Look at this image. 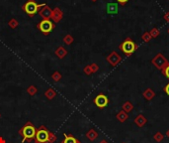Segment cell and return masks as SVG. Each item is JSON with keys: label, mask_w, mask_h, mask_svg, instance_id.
Returning <instances> with one entry per match:
<instances>
[{"label": "cell", "mask_w": 169, "mask_h": 143, "mask_svg": "<svg viewBox=\"0 0 169 143\" xmlns=\"http://www.w3.org/2000/svg\"><path fill=\"white\" fill-rule=\"evenodd\" d=\"M128 1H130V0H117V2L120 3L121 5H125V4H126V3H128Z\"/></svg>", "instance_id": "f1b7e54d"}, {"label": "cell", "mask_w": 169, "mask_h": 143, "mask_svg": "<svg viewBox=\"0 0 169 143\" xmlns=\"http://www.w3.org/2000/svg\"><path fill=\"white\" fill-rule=\"evenodd\" d=\"M64 139L60 143H81L76 137H74L71 134H63Z\"/></svg>", "instance_id": "7c38bea8"}, {"label": "cell", "mask_w": 169, "mask_h": 143, "mask_svg": "<svg viewBox=\"0 0 169 143\" xmlns=\"http://www.w3.org/2000/svg\"><path fill=\"white\" fill-rule=\"evenodd\" d=\"M106 60H107V62L111 66H113V67H116V66L118 65L121 61H122V57H121L120 55L116 52V51H113V52L110 53L109 56H107Z\"/></svg>", "instance_id": "ba28073f"}, {"label": "cell", "mask_w": 169, "mask_h": 143, "mask_svg": "<svg viewBox=\"0 0 169 143\" xmlns=\"http://www.w3.org/2000/svg\"><path fill=\"white\" fill-rule=\"evenodd\" d=\"M123 143H126V142H123Z\"/></svg>", "instance_id": "8d00e7d4"}, {"label": "cell", "mask_w": 169, "mask_h": 143, "mask_svg": "<svg viewBox=\"0 0 169 143\" xmlns=\"http://www.w3.org/2000/svg\"><path fill=\"white\" fill-rule=\"evenodd\" d=\"M141 39H142V41L145 42V43H148L150 42V40H151V36H150L149 34V32H145L144 34L141 35Z\"/></svg>", "instance_id": "ac0fdd59"}, {"label": "cell", "mask_w": 169, "mask_h": 143, "mask_svg": "<svg viewBox=\"0 0 169 143\" xmlns=\"http://www.w3.org/2000/svg\"><path fill=\"white\" fill-rule=\"evenodd\" d=\"M163 18H164V20L167 22V23H169V11H168V12H165L164 13Z\"/></svg>", "instance_id": "83f0119b"}, {"label": "cell", "mask_w": 169, "mask_h": 143, "mask_svg": "<svg viewBox=\"0 0 169 143\" xmlns=\"http://www.w3.org/2000/svg\"><path fill=\"white\" fill-rule=\"evenodd\" d=\"M149 34H150V36H151V38H156V37H158L159 36V34H160V32H159V30L157 28H152L151 30L149 31Z\"/></svg>", "instance_id": "44dd1931"}, {"label": "cell", "mask_w": 169, "mask_h": 143, "mask_svg": "<svg viewBox=\"0 0 169 143\" xmlns=\"http://www.w3.org/2000/svg\"><path fill=\"white\" fill-rule=\"evenodd\" d=\"M151 64L156 69H158V70H160V71H162V69L168 64V61H167V59L164 57V55H162L161 53H158L151 60Z\"/></svg>", "instance_id": "277c9868"}, {"label": "cell", "mask_w": 169, "mask_h": 143, "mask_svg": "<svg viewBox=\"0 0 169 143\" xmlns=\"http://www.w3.org/2000/svg\"><path fill=\"white\" fill-rule=\"evenodd\" d=\"M57 141V136L56 134L53 133L51 131H50V134H49V140H47V143H54Z\"/></svg>", "instance_id": "7402d4cb"}, {"label": "cell", "mask_w": 169, "mask_h": 143, "mask_svg": "<svg viewBox=\"0 0 169 143\" xmlns=\"http://www.w3.org/2000/svg\"><path fill=\"white\" fill-rule=\"evenodd\" d=\"M163 138H164V135H163L162 133H161V132H159V131H158V132H156L155 134L153 135V139H154V140H155L156 142H161V141L163 140Z\"/></svg>", "instance_id": "ffe728a7"}, {"label": "cell", "mask_w": 169, "mask_h": 143, "mask_svg": "<svg viewBox=\"0 0 169 143\" xmlns=\"http://www.w3.org/2000/svg\"><path fill=\"white\" fill-rule=\"evenodd\" d=\"M27 93L30 94V95H35L37 93H38V89H37V87H35V86H30L27 89Z\"/></svg>", "instance_id": "d6986e66"}, {"label": "cell", "mask_w": 169, "mask_h": 143, "mask_svg": "<svg viewBox=\"0 0 169 143\" xmlns=\"http://www.w3.org/2000/svg\"><path fill=\"white\" fill-rule=\"evenodd\" d=\"M40 5H38L34 0H28L27 2L25 3V5L23 6V9L26 13L28 14L29 16H33L39 11Z\"/></svg>", "instance_id": "5b68a950"}, {"label": "cell", "mask_w": 169, "mask_h": 143, "mask_svg": "<svg viewBox=\"0 0 169 143\" xmlns=\"http://www.w3.org/2000/svg\"><path fill=\"white\" fill-rule=\"evenodd\" d=\"M49 134L50 130L45 125H41L39 128H37V132L34 138L35 143H47Z\"/></svg>", "instance_id": "3957f363"}, {"label": "cell", "mask_w": 169, "mask_h": 143, "mask_svg": "<svg viewBox=\"0 0 169 143\" xmlns=\"http://www.w3.org/2000/svg\"><path fill=\"white\" fill-rule=\"evenodd\" d=\"M146 122H148V119H146V117H145V115H142V114H138L135 118V124L138 127H144L146 124Z\"/></svg>", "instance_id": "30bf717a"}, {"label": "cell", "mask_w": 169, "mask_h": 143, "mask_svg": "<svg viewBox=\"0 0 169 143\" xmlns=\"http://www.w3.org/2000/svg\"><path fill=\"white\" fill-rule=\"evenodd\" d=\"M122 108H123L122 111H126L127 113L128 112H131L134 109V104H132L131 101H126V102H124V104H123Z\"/></svg>", "instance_id": "9a60e30c"}, {"label": "cell", "mask_w": 169, "mask_h": 143, "mask_svg": "<svg viewBox=\"0 0 169 143\" xmlns=\"http://www.w3.org/2000/svg\"><path fill=\"white\" fill-rule=\"evenodd\" d=\"M106 8H107V13L108 14H112V15H114V14H117L119 11V5L118 3H115V2H110L107 4V6H106Z\"/></svg>", "instance_id": "9c48e42d"}, {"label": "cell", "mask_w": 169, "mask_h": 143, "mask_svg": "<svg viewBox=\"0 0 169 143\" xmlns=\"http://www.w3.org/2000/svg\"><path fill=\"white\" fill-rule=\"evenodd\" d=\"M51 79H53L54 82H60L61 79V75L58 72H56V73H54L53 76H51Z\"/></svg>", "instance_id": "603a6c76"}, {"label": "cell", "mask_w": 169, "mask_h": 143, "mask_svg": "<svg viewBox=\"0 0 169 143\" xmlns=\"http://www.w3.org/2000/svg\"><path fill=\"white\" fill-rule=\"evenodd\" d=\"M90 68H91V70H92V73H96V72H98V70H99V67H98L97 64H91Z\"/></svg>", "instance_id": "4316f807"}, {"label": "cell", "mask_w": 169, "mask_h": 143, "mask_svg": "<svg viewBox=\"0 0 169 143\" xmlns=\"http://www.w3.org/2000/svg\"><path fill=\"white\" fill-rule=\"evenodd\" d=\"M85 136H86V138L88 139V140L94 141V140H96L97 137H98V132L95 129H93V128H91V129H89L86 132Z\"/></svg>", "instance_id": "8fae6325"}, {"label": "cell", "mask_w": 169, "mask_h": 143, "mask_svg": "<svg viewBox=\"0 0 169 143\" xmlns=\"http://www.w3.org/2000/svg\"><path fill=\"white\" fill-rule=\"evenodd\" d=\"M56 55L60 59H62L67 55V51L65 49H63V47H58L57 49V51H56Z\"/></svg>", "instance_id": "2e32d148"}, {"label": "cell", "mask_w": 169, "mask_h": 143, "mask_svg": "<svg viewBox=\"0 0 169 143\" xmlns=\"http://www.w3.org/2000/svg\"><path fill=\"white\" fill-rule=\"evenodd\" d=\"M119 48L125 55H127V56H131V55L134 54L135 51L137 50L138 46L131 38H127V39H125L122 43H121V45H120Z\"/></svg>", "instance_id": "7a4b0ae2"}, {"label": "cell", "mask_w": 169, "mask_h": 143, "mask_svg": "<svg viewBox=\"0 0 169 143\" xmlns=\"http://www.w3.org/2000/svg\"><path fill=\"white\" fill-rule=\"evenodd\" d=\"M45 95H46V97L49 100H51L53 98L56 97V95H57V93L54 91L53 89H49L47 90L46 93H45Z\"/></svg>", "instance_id": "e0dca14e"}, {"label": "cell", "mask_w": 169, "mask_h": 143, "mask_svg": "<svg viewBox=\"0 0 169 143\" xmlns=\"http://www.w3.org/2000/svg\"><path fill=\"white\" fill-rule=\"evenodd\" d=\"M93 102L97 107L104 108L109 104V98L107 97V95H105L104 94H99L98 95L95 97V98L93 100Z\"/></svg>", "instance_id": "52a82bcc"}, {"label": "cell", "mask_w": 169, "mask_h": 143, "mask_svg": "<svg viewBox=\"0 0 169 143\" xmlns=\"http://www.w3.org/2000/svg\"><path fill=\"white\" fill-rule=\"evenodd\" d=\"M84 73H85V74H86L87 76L93 74V73H92V70H91V68H90V65H89V66H86V67L84 68Z\"/></svg>", "instance_id": "484cf974"}, {"label": "cell", "mask_w": 169, "mask_h": 143, "mask_svg": "<svg viewBox=\"0 0 169 143\" xmlns=\"http://www.w3.org/2000/svg\"><path fill=\"white\" fill-rule=\"evenodd\" d=\"M0 143H6L5 139L3 138V137H1V136H0Z\"/></svg>", "instance_id": "4dcf8cb0"}, {"label": "cell", "mask_w": 169, "mask_h": 143, "mask_svg": "<svg viewBox=\"0 0 169 143\" xmlns=\"http://www.w3.org/2000/svg\"><path fill=\"white\" fill-rule=\"evenodd\" d=\"M64 42L67 44V45H70V44L73 42V38L71 37L70 35H67V37L64 38Z\"/></svg>", "instance_id": "d4e9b609"}, {"label": "cell", "mask_w": 169, "mask_h": 143, "mask_svg": "<svg viewBox=\"0 0 169 143\" xmlns=\"http://www.w3.org/2000/svg\"><path fill=\"white\" fill-rule=\"evenodd\" d=\"M166 136H167V137H168V139H169V129L166 131Z\"/></svg>", "instance_id": "d6a6232c"}, {"label": "cell", "mask_w": 169, "mask_h": 143, "mask_svg": "<svg viewBox=\"0 0 169 143\" xmlns=\"http://www.w3.org/2000/svg\"><path fill=\"white\" fill-rule=\"evenodd\" d=\"M37 128L31 121H27L18 131V133L22 137V143L31 142L32 140H34Z\"/></svg>", "instance_id": "6da1fadb"}, {"label": "cell", "mask_w": 169, "mask_h": 143, "mask_svg": "<svg viewBox=\"0 0 169 143\" xmlns=\"http://www.w3.org/2000/svg\"><path fill=\"white\" fill-rule=\"evenodd\" d=\"M162 74L166 77L167 79H169V62H168V64L162 69Z\"/></svg>", "instance_id": "cb8c5ba5"}, {"label": "cell", "mask_w": 169, "mask_h": 143, "mask_svg": "<svg viewBox=\"0 0 169 143\" xmlns=\"http://www.w3.org/2000/svg\"><path fill=\"white\" fill-rule=\"evenodd\" d=\"M142 95H144V97L145 98L146 100H151L152 98L155 97V93H154V91L151 89H146L144 91Z\"/></svg>", "instance_id": "5bb4252c"}, {"label": "cell", "mask_w": 169, "mask_h": 143, "mask_svg": "<svg viewBox=\"0 0 169 143\" xmlns=\"http://www.w3.org/2000/svg\"><path fill=\"white\" fill-rule=\"evenodd\" d=\"M38 28L43 34L47 35L54 30V23L49 19H44L38 24Z\"/></svg>", "instance_id": "8992f818"}, {"label": "cell", "mask_w": 169, "mask_h": 143, "mask_svg": "<svg viewBox=\"0 0 169 143\" xmlns=\"http://www.w3.org/2000/svg\"><path fill=\"white\" fill-rule=\"evenodd\" d=\"M167 32H168V35H169V28H168V30H167Z\"/></svg>", "instance_id": "836d02e7"}, {"label": "cell", "mask_w": 169, "mask_h": 143, "mask_svg": "<svg viewBox=\"0 0 169 143\" xmlns=\"http://www.w3.org/2000/svg\"><path fill=\"white\" fill-rule=\"evenodd\" d=\"M99 143H109V142H108L107 140H104V139H103V140H101Z\"/></svg>", "instance_id": "1f68e13d"}, {"label": "cell", "mask_w": 169, "mask_h": 143, "mask_svg": "<svg viewBox=\"0 0 169 143\" xmlns=\"http://www.w3.org/2000/svg\"><path fill=\"white\" fill-rule=\"evenodd\" d=\"M116 118L119 120L120 122H125V121H127V119L128 118V113L126 111H119L118 113H117V115H116Z\"/></svg>", "instance_id": "4fadbf2b"}, {"label": "cell", "mask_w": 169, "mask_h": 143, "mask_svg": "<svg viewBox=\"0 0 169 143\" xmlns=\"http://www.w3.org/2000/svg\"><path fill=\"white\" fill-rule=\"evenodd\" d=\"M164 91H165V94L169 97V83H167V85L164 87Z\"/></svg>", "instance_id": "f546056e"}, {"label": "cell", "mask_w": 169, "mask_h": 143, "mask_svg": "<svg viewBox=\"0 0 169 143\" xmlns=\"http://www.w3.org/2000/svg\"><path fill=\"white\" fill-rule=\"evenodd\" d=\"M92 1H96V0H92Z\"/></svg>", "instance_id": "d590c367"}, {"label": "cell", "mask_w": 169, "mask_h": 143, "mask_svg": "<svg viewBox=\"0 0 169 143\" xmlns=\"http://www.w3.org/2000/svg\"><path fill=\"white\" fill-rule=\"evenodd\" d=\"M0 117H1V113H0Z\"/></svg>", "instance_id": "e575fe53"}]
</instances>
